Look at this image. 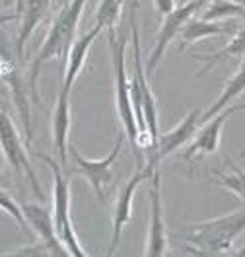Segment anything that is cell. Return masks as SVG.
Here are the masks:
<instances>
[{"label": "cell", "mask_w": 245, "mask_h": 257, "mask_svg": "<svg viewBox=\"0 0 245 257\" xmlns=\"http://www.w3.org/2000/svg\"><path fill=\"white\" fill-rule=\"evenodd\" d=\"M86 0H70L65 8L59 12V16L55 18L49 33L43 41V45L39 47L37 55L32 59L30 66V76H28V86L32 92L33 103H41V99L37 96V80L41 74V66L47 63L49 59H63L66 61L70 47L74 45V37L78 32V24H80L82 10H84Z\"/></svg>", "instance_id": "1"}, {"label": "cell", "mask_w": 245, "mask_h": 257, "mask_svg": "<svg viewBox=\"0 0 245 257\" xmlns=\"http://www.w3.org/2000/svg\"><path fill=\"white\" fill-rule=\"evenodd\" d=\"M189 251L195 255L231 253L235 238L245 230V210H237L220 218L204 220L189 228Z\"/></svg>", "instance_id": "2"}, {"label": "cell", "mask_w": 245, "mask_h": 257, "mask_svg": "<svg viewBox=\"0 0 245 257\" xmlns=\"http://www.w3.org/2000/svg\"><path fill=\"white\" fill-rule=\"evenodd\" d=\"M107 41H109V51H111V64H113V80H115V107L117 115L123 123L125 135L131 143L132 150L136 152L138 166H140V152L136 146L138 139V123H136V113L131 99V80L127 74V66H125V51L129 43V35L121 33V37H117L115 30L107 32Z\"/></svg>", "instance_id": "3"}, {"label": "cell", "mask_w": 245, "mask_h": 257, "mask_svg": "<svg viewBox=\"0 0 245 257\" xmlns=\"http://www.w3.org/2000/svg\"><path fill=\"white\" fill-rule=\"evenodd\" d=\"M37 156L49 166L51 174H53V216H55V224H57L59 238L68 247L70 255L86 257L88 251H84L80 240H78V236L74 232V224H72V214H70V185H68V179L63 176V170H61L63 164H57V160H53L51 156H45V154H37Z\"/></svg>", "instance_id": "4"}, {"label": "cell", "mask_w": 245, "mask_h": 257, "mask_svg": "<svg viewBox=\"0 0 245 257\" xmlns=\"http://www.w3.org/2000/svg\"><path fill=\"white\" fill-rule=\"evenodd\" d=\"M0 145H2V152H4V158L8 160V164L14 168L16 174H24L26 179L30 181L33 193L37 195V199H41V203L47 199L45 193L39 185V179L37 174L33 170L30 156H28V148L22 143V137L18 133L14 121L8 117V113L2 109L0 115Z\"/></svg>", "instance_id": "5"}, {"label": "cell", "mask_w": 245, "mask_h": 257, "mask_svg": "<svg viewBox=\"0 0 245 257\" xmlns=\"http://www.w3.org/2000/svg\"><path fill=\"white\" fill-rule=\"evenodd\" d=\"M158 170V166H152V164H144V166H138L136 174L131 176V179L121 187V191L117 195V201H115V209H113V224H111V241H109V249H107V255H115L119 243H121V234H123V228L131 222L132 218V199H134V191L138 189V185L146 179H152L154 172Z\"/></svg>", "instance_id": "6"}, {"label": "cell", "mask_w": 245, "mask_h": 257, "mask_svg": "<svg viewBox=\"0 0 245 257\" xmlns=\"http://www.w3.org/2000/svg\"><path fill=\"white\" fill-rule=\"evenodd\" d=\"M150 185V222H148L146 257H163L169 253V238H167V224L163 220V203H162V174L160 168L152 176Z\"/></svg>", "instance_id": "7"}, {"label": "cell", "mask_w": 245, "mask_h": 257, "mask_svg": "<svg viewBox=\"0 0 245 257\" xmlns=\"http://www.w3.org/2000/svg\"><path fill=\"white\" fill-rule=\"evenodd\" d=\"M206 2H208V0H189V2H185L183 6L175 8L171 14L163 16V22H162V26H160V33H158V39H156V45L152 49L150 59H148V64H146L148 74H152V72L156 70V66L160 64L162 57L165 55L167 45L179 35L181 30H183V26H185L191 18H195L196 14L206 6Z\"/></svg>", "instance_id": "8"}, {"label": "cell", "mask_w": 245, "mask_h": 257, "mask_svg": "<svg viewBox=\"0 0 245 257\" xmlns=\"http://www.w3.org/2000/svg\"><path fill=\"white\" fill-rule=\"evenodd\" d=\"M125 141H127V135H121V137L117 139V143H115L113 150H111L105 158H101V160H88V158H84L80 152L76 150V146L68 145V152L72 154V158L76 162V174H80V176H84L88 179V183L92 185V189L96 191V195H98V199L101 203H103V199H105L103 187L111 181L113 164H115V160L119 158Z\"/></svg>", "instance_id": "9"}, {"label": "cell", "mask_w": 245, "mask_h": 257, "mask_svg": "<svg viewBox=\"0 0 245 257\" xmlns=\"http://www.w3.org/2000/svg\"><path fill=\"white\" fill-rule=\"evenodd\" d=\"M245 111V105H231L226 107L220 113H216L212 119H208L206 123H202V127L196 131L195 139L191 141V145L187 146V150L183 152V160L193 162L198 160L204 154H212L220 146V135H222V127L233 113Z\"/></svg>", "instance_id": "10"}, {"label": "cell", "mask_w": 245, "mask_h": 257, "mask_svg": "<svg viewBox=\"0 0 245 257\" xmlns=\"http://www.w3.org/2000/svg\"><path fill=\"white\" fill-rule=\"evenodd\" d=\"M200 117H202V113L198 111V109H193L177 127H173L169 133L162 135V137L158 139V145L146 150L148 164L158 166L165 156L173 154V152L179 150L183 145H187L189 141H193L198 127L202 125V123H200Z\"/></svg>", "instance_id": "11"}, {"label": "cell", "mask_w": 245, "mask_h": 257, "mask_svg": "<svg viewBox=\"0 0 245 257\" xmlns=\"http://www.w3.org/2000/svg\"><path fill=\"white\" fill-rule=\"evenodd\" d=\"M2 80L10 86V92H12V99L16 103L18 115H20V119L24 123V128H26V139H28V143H32L33 125H32V107H30L32 92H30V86H26V80L20 76L12 57H8L6 43L2 45Z\"/></svg>", "instance_id": "12"}, {"label": "cell", "mask_w": 245, "mask_h": 257, "mask_svg": "<svg viewBox=\"0 0 245 257\" xmlns=\"http://www.w3.org/2000/svg\"><path fill=\"white\" fill-rule=\"evenodd\" d=\"M24 212L26 218L30 222V228L37 234L39 240H43L45 243H49V247L53 249V255H70L68 247H66L63 240L59 238L57 232V224H55V216L43 203H24Z\"/></svg>", "instance_id": "13"}, {"label": "cell", "mask_w": 245, "mask_h": 257, "mask_svg": "<svg viewBox=\"0 0 245 257\" xmlns=\"http://www.w3.org/2000/svg\"><path fill=\"white\" fill-rule=\"evenodd\" d=\"M101 32H103V28L96 24L90 32L84 33L78 41H74V45L70 47V53H68V57H66V61H65V76H63V86H61V90H65V92L70 94L74 82H76L78 74H80L82 68H84V63H86V59H88L90 49H92L94 41L98 39Z\"/></svg>", "instance_id": "14"}, {"label": "cell", "mask_w": 245, "mask_h": 257, "mask_svg": "<svg viewBox=\"0 0 245 257\" xmlns=\"http://www.w3.org/2000/svg\"><path fill=\"white\" fill-rule=\"evenodd\" d=\"M68 131H70V94L61 90L55 101L53 117H51V135H53V146L63 166L68 158V145H70Z\"/></svg>", "instance_id": "15"}, {"label": "cell", "mask_w": 245, "mask_h": 257, "mask_svg": "<svg viewBox=\"0 0 245 257\" xmlns=\"http://www.w3.org/2000/svg\"><path fill=\"white\" fill-rule=\"evenodd\" d=\"M51 6V0H26L24 10H22V24L18 30V39H16V53L18 59H24V49L28 39L32 37L35 28L39 26V22L47 16V10Z\"/></svg>", "instance_id": "16"}, {"label": "cell", "mask_w": 245, "mask_h": 257, "mask_svg": "<svg viewBox=\"0 0 245 257\" xmlns=\"http://www.w3.org/2000/svg\"><path fill=\"white\" fill-rule=\"evenodd\" d=\"M235 28V24L231 22H212V20H204V18H191L183 30H181V43H179V51L191 45V43H196L204 37H210V35H222V33H229Z\"/></svg>", "instance_id": "17"}, {"label": "cell", "mask_w": 245, "mask_h": 257, "mask_svg": "<svg viewBox=\"0 0 245 257\" xmlns=\"http://www.w3.org/2000/svg\"><path fill=\"white\" fill-rule=\"evenodd\" d=\"M241 57H245V30H239V32L231 37V41H229L226 47H222L220 51H216V53H210V55H193L195 61L204 63L202 70L198 72V76L206 74L214 64L224 63L228 59H241Z\"/></svg>", "instance_id": "18"}, {"label": "cell", "mask_w": 245, "mask_h": 257, "mask_svg": "<svg viewBox=\"0 0 245 257\" xmlns=\"http://www.w3.org/2000/svg\"><path fill=\"white\" fill-rule=\"evenodd\" d=\"M245 90V64L239 68V72L237 74H233V78L226 84V88H224V92L220 94V97L214 101L212 107H208L206 111L202 113V117H200V123H206L208 119H212L216 113H220L222 109H226L228 107V103L233 99V97H237L241 92Z\"/></svg>", "instance_id": "19"}, {"label": "cell", "mask_w": 245, "mask_h": 257, "mask_svg": "<svg viewBox=\"0 0 245 257\" xmlns=\"http://www.w3.org/2000/svg\"><path fill=\"white\" fill-rule=\"evenodd\" d=\"M224 162L228 164L231 172L229 174L228 172H212V181L216 185L231 191L237 199L245 201V172L237 164H233L231 158H224Z\"/></svg>", "instance_id": "20"}, {"label": "cell", "mask_w": 245, "mask_h": 257, "mask_svg": "<svg viewBox=\"0 0 245 257\" xmlns=\"http://www.w3.org/2000/svg\"><path fill=\"white\" fill-rule=\"evenodd\" d=\"M200 18L204 20H226V18H243L245 20V6L235 0H208L206 6L200 10Z\"/></svg>", "instance_id": "21"}, {"label": "cell", "mask_w": 245, "mask_h": 257, "mask_svg": "<svg viewBox=\"0 0 245 257\" xmlns=\"http://www.w3.org/2000/svg\"><path fill=\"white\" fill-rule=\"evenodd\" d=\"M123 0H99L98 10H96V24L103 30H115L117 20L121 16Z\"/></svg>", "instance_id": "22"}, {"label": "cell", "mask_w": 245, "mask_h": 257, "mask_svg": "<svg viewBox=\"0 0 245 257\" xmlns=\"http://www.w3.org/2000/svg\"><path fill=\"white\" fill-rule=\"evenodd\" d=\"M0 205H2V210L4 212H8L14 220L18 222V226L22 228V230H28L30 228V222H28V218H26V212H24V207L22 205H18L16 201L8 195V193L4 191H0Z\"/></svg>", "instance_id": "23"}, {"label": "cell", "mask_w": 245, "mask_h": 257, "mask_svg": "<svg viewBox=\"0 0 245 257\" xmlns=\"http://www.w3.org/2000/svg\"><path fill=\"white\" fill-rule=\"evenodd\" d=\"M43 257V255H53V249L49 247V243L41 240L39 243H32V245H26V247H20V249H12V251H6L4 257Z\"/></svg>", "instance_id": "24"}, {"label": "cell", "mask_w": 245, "mask_h": 257, "mask_svg": "<svg viewBox=\"0 0 245 257\" xmlns=\"http://www.w3.org/2000/svg\"><path fill=\"white\" fill-rule=\"evenodd\" d=\"M154 6L162 16H167L175 10V0H154Z\"/></svg>", "instance_id": "25"}, {"label": "cell", "mask_w": 245, "mask_h": 257, "mask_svg": "<svg viewBox=\"0 0 245 257\" xmlns=\"http://www.w3.org/2000/svg\"><path fill=\"white\" fill-rule=\"evenodd\" d=\"M16 2V14L14 16L20 18L22 16V10H24V4H26V0H14Z\"/></svg>", "instance_id": "26"}, {"label": "cell", "mask_w": 245, "mask_h": 257, "mask_svg": "<svg viewBox=\"0 0 245 257\" xmlns=\"http://www.w3.org/2000/svg\"><path fill=\"white\" fill-rule=\"evenodd\" d=\"M138 6H140V0H132V8H134V10H136V8H138Z\"/></svg>", "instance_id": "27"}, {"label": "cell", "mask_w": 245, "mask_h": 257, "mask_svg": "<svg viewBox=\"0 0 245 257\" xmlns=\"http://www.w3.org/2000/svg\"><path fill=\"white\" fill-rule=\"evenodd\" d=\"M235 255H245V249H241V251H237Z\"/></svg>", "instance_id": "28"}, {"label": "cell", "mask_w": 245, "mask_h": 257, "mask_svg": "<svg viewBox=\"0 0 245 257\" xmlns=\"http://www.w3.org/2000/svg\"><path fill=\"white\" fill-rule=\"evenodd\" d=\"M235 2H239V4H243L245 6V0H235Z\"/></svg>", "instance_id": "29"}]
</instances>
